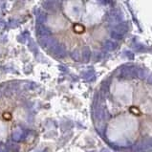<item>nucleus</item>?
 I'll list each match as a JSON object with an SVG mask.
<instances>
[{
	"label": "nucleus",
	"mask_w": 152,
	"mask_h": 152,
	"mask_svg": "<svg viewBox=\"0 0 152 152\" xmlns=\"http://www.w3.org/2000/svg\"><path fill=\"white\" fill-rule=\"evenodd\" d=\"M74 31L76 33H78V34H82V33H84L85 28H84V26H82L81 24L77 23V24L74 25Z\"/></svg>",
	"instance_id": "f257e3e1"
},
{
	"label": "nucleus",
	"mask_w": 152,
	"mask_h": 152,
	"mask_svg": "<svg viewBox=\"0 0 152 152\" xmlns=\"http://www.w3.org/2000/svg\"><path fill=\"white\" fill-rule=\"evenodd\" d=\"M135 110H136V107H134V108H131V109H130V111H135ZM134 114H135V115H140V111L135 112Z\"/></svg>",
	"instance_id": "f03ea898"
}]
</instances>
